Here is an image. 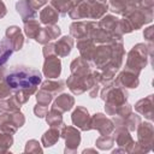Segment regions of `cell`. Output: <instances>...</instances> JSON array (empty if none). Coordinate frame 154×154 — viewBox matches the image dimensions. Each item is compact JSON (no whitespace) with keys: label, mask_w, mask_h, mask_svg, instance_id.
<instances>
[{"label":"cell","mask_w":154,"mask_h":154,"mask_svg":"<svg viewBox=\"0 0 154 154\" xmlns=\"http://www.w3.org/2000/svg\"><path fill=\"white\" fill-rule=\"evenodd\" d=\"M153 26H149L144 32H143V36L147 38V41L149 42V52H150V54H152V41H153Z\"/></svg>","instance_id":"d590c367"},{"label":"cell","mask_w":154,"mask_h":154,"mask_svg":"<svg viewBox=\"0 0 154 154\" xmlns=\"http://www.w3.org/2000/svg\"><path fill=\"white\" fill-rule=\"evenodd\" d=\"M16 8L18 11V13L22 16L23 22L30 20V19H35L36 17V7L34 6L31 0H20L17 2Z\"/></svg>","instance_id":"2e32d148"},{"label":"cell","mask_w":154,"mask_h":154,"mask_svg":"<svg viewBox=\"0 0 154 154\" xmlns=\"http://www.w3.org/2000/svg\"><path fill=\"white\" fill-rule=\"evenodd\" d=\"M40 143L37 142V141H35V140H31V141H28V143H26V147H25V152L28 153H30V152H36V153H41L42 150H41V148H40V146H38Z\"/></svg>","instance_id":"e575fe53"},{"label":"cell","mask_w":154,"mask_h":154,"mask_svg":"<svg viewBox=\"0 0 154 154\" xmlns=\"http://www.w3.org/2000/svg\"><path fill=\"white\" fill-rule=\"evenodd\" d=\"M137 129L138 142L135 143L138 148L137 152H149L152 149V144L154 141V129L150 123H140Z\"/></svg>","instance_id":"8992f818"},{"label":"cell","mask_w":154,"mask_h":154,"mask_svg":"<svg viewBox=\"0 0 154 154\" xmlns=\"http://www.w3.org/2000/svg\"><path fill=\"white\" fill-rule=\"evenodd\" d=\"M90 128L96 129L101 135H109L114 130L112 120H109L102 113H96L93 117H90Z\"/></svg>","instance_id":"30bf717a"},{"label":"cell","mask_w":154,"mask_h":154,"mask_svg":"<svg viewBox=\"0 0 154 154\" xmlns=\"http://www.w3.org/2000/svg\"><path fill=\"white\" fill-rule=\"evenodd\" d=\"M12 52H13V49L11 48L10 43L6 40H2L0 42V66H2L7 61V59L11 57Z\"/></svg>","instance_id":"4dcf8cb0"},{"label":"cell","mask_w":154,"mask_h":154,"mask_svg":"<svg viewBox=\"0 0 154 154\" xmlns=\"http://www.w3.org/2000/svg\"><path fill=\"white\" fill-rule=\"evenodd\" d=\"M51 5L58 11V13L66 14L71 8L72 0H51Z\"/></svg>","instance_id":"f546056e"},{"label":"cell","mask_w":154,"mask_h":154,"mask_svg":"<svg viewBox=\"0 0 154 154\" xmlns=\"http://www.w3.org/2000/svg\"><path fill=\"white\" fill-rule=\"evenodd\" d=\"M4 72H5V69L0 66V81H1V79L5 77V76H4Z\"/></svg>","instance_id":"74e56055"},{"label":"cell","mask_w":154,"mask_h":154,"mask_svg":"<svg viewBox=\"0 0 154 154\" xmlns=\"http://www.w3.org/2000/svg\"><path fill=\"white\" fill-rule=\"evenodd\" d=\"M73 103H75V99L71 95H69V94H61V95H59L55 99L52 108H55V109H58V111H60L63 113V112L70 111L72 108Z\"/></svg>","instance_id":"603a6c76"},{"label":"cell","mask_w":154,"mask_h":154,"mask_svg":"<svg viewBox=\"0 0 154 154\" xmlns=\"http://www.w3.org/2000/svg\"><path fill=\"white\" fill-rule=\"evenodd\" d=\"M59 137H60L59 129L58 128H51L49 130H47L45 132V135L42 136L41 142L45 147H51V146L55 144V142L59 140Z\"/></svg>","instance_id":"d4e9b609"},{"label":"cell","mask_w":154,"mask_h":154,"mask_svg":"<svg viewBox=\"0 0 154 154\" xmlns=\"http://www.w3.org/2000/svg\"><path fill=\"white\" fill-rule=\"evenodd\" d=\"M5 40L10 43L11 48L13 51H19L22 49L23 45H24V37L23 34L20 31V29L16 25L13 26H8L6 32H5Z\"/></svg>","instance_id":"7c38bea8"},{"label":"cell","mask_w":154,"mask_h":154,"mask_svg":"<svg viewBox=\"0 0 154 154\" xmlns=\"http://www.w3.org/2000/svg\"><path fill=\"white\" fill-rule=\"evenodd\" d=\"M61 112L55 109V108H51L49 112H47L46 114V120L47 123L51 125V128H61L63 124V117H61Z\"/></svg>","instance_id":"cb8c5ba5"},{"label":"cell","mask_w":154,"mask_h":154,"mask_svg":"<svg viewBox=\"0 0 154 154\" xmlns=\"http://www.w3.org/2000/svg\"><path fill=\"white\" fill-rule=\"evenodd\" d=\"M70 67H71V75H73V76H85V75H89L91 72L90 66L88 64V60L83 59L82 57L75 59L71 63Z\"/></svg>","instance_id":"44dd1931"},{"label":"cell","mask_w":154,"mask_h":154,"mask_svg":"<svg viewBox=\"0 0 154 154\" xmlns=\"http://www.w3.org/2000/svg\"><path fill=\"white\" fill-rule=\"evenodd\" d=\"M52 99H53V94L52 93H49V91L40 88L38 93L36 95V100H37V105L38 106H42V107H47L48 108V105L52 101Z\"/></svg>","instance_id":"1f68e13d"},{"label":"cell","mask_w":154,"mask_h":154,"mask_svg":"<svg viewBox=\"0 0 154 154\" xmlns=\"http://www.w3.org/2000/svg\"><path fill=\"white\" fill-rule=\"evenodd\" d=\"M114 142V136H109V135H101L97 140H96V146L100 149H109L113 146Z\"/></svg>","instance_id":"d6a6232c"},{"label":"cell","mask_w":154,"mask_h":154,"mask_svg":"<svg viewBox=\"0 0 154 154\" xmlns=\"http://www.w3.org/2000/svg\"><path fill=\"white\" fill-rule=\"evenodd\" d=\"M59 17L58 11L52 6V5H47L43 7V10L40 12V19L41 23L46 24V25H53L57 23Z\"/></svg>","instance_id":"7402d4cb"},{"label":"cell","mask_w":154,"mask_h":154,"mask_svg":"<svg viewBox=\"0 0 154 154\" xmlns=\"http://www.w3.org/2000/svg\"><path fill=\"white\" fill-rule=\"evenodd\" d=\"M24 123H25V118L23 113H20L19 111L0 113V128L12 134H14L18 128L23 126Z\"/></svg>","instance_id":"52a82bcc"},{"label":"cell","mask_w":154,"mask_h":154,"mask_svg":"<svg viewBox=\"0 0 154 154\" xmlns=\"http://www.w3.org/2000/svg\"><path fill=\"white\" fill-rule=\"evenodd\" d=\"M60 32H61V30H60V28H59L58 25H55V24L48 25L47 28H42V29H41L38 36L36 37V41H37L38 43L46 45V43H48L51 40L57 38V37L60 35Z\"/></svg>","instance_id":"e0dca14e"},{"label":"cell","mask_w":154,"mask_h":154,"mask_svg":"<svg viewBox=\"0 0 154 154\" xmlns=\"http://www.w3.org/2000/svg\"><path fill=\"white\" fill-rule=\"evenodd\" d=\"M124 17H125L126 22L129 23V25L131 26V29L137 30L142 25L152 22V19H153V7H146V6L136 7L132 11H130L129 13H126Z\"/></svg>","instance_id":"277c9868"},{"label":"cell","mask_w":154,"mask_h":154,"mask_svg":"<svg viewBox=\"0 0 154 154\" xmlns=\"http://www.w3.org/2000/svg\"><path fill=\"white\" fill-rule=\"evenodd\" d=\"M72 123L73 125H76L77 128H79L83 131L90 130V116L87 111V108L78 106L73 113H72Z\"/></svg>","instance_id":"4fadbf2b"},{"label":"cell","mask_w":154,"mask_h":154,"mask_svg":"<svg viewBox=\"0 0 154 154\" xmlns=\"http://www.w3.org/2000/svg\"><path fill=\"white\" fill-rule=\"evenodd\" d=\"M41 81V72L28 66H13L5 75V82L12 90L36 89Z\"/></svg>","instance_id":"6da1fadb"},{"label":"cell","mask_w":154,"mask_h":154,"mask_svg":"<svg viewBox=\"0 0 154 154\" xmlns=\"http://www.w3.org/2000/svg\"><path fill=\"white\" fill-rule=\"evenodd\" d=\"M19 105L17 103V101L12 97L5 100L2 99L0 101V113H4V112H14V111H19Z\"/></svg>","instance_id":"f1b7e54d"},{"label":"cell","mask_w":154,"mask_h":154,"mask_svg":"<svg viewBox=\"0 0 154 154\" xmlns=\"http://www.w3.org/2000/svg\"><path fill=\"white\" fill-rule=\"evenodd\" d=\"M153 7V0H109L108 8L117 13L125 16L136 7Z\"/></svg>","instance_id":"5b68a950"},{"label":"cell","mask_w":154,"mask_h":154,"mask_svg":"<svg viewBox=\"0 0 154 154\" xmlns=\"http://www.w3.org/2000/svg\"><path fill=\"white\" fill-rule=\"evenodd\" d=\"M135 109L138 113L143 114L149 120H152L153 119V95H149L146 99L140 100L135 105Z\"/></svg>","instance_id":"ffe728a7"},{"label":"cell","mask_w":154,"mask_h":154,"mask_svg":"<svg viewBox=\"0 0 154 154\" xmlns=\"http://www.w3.org/2000/svg\"><path fill=\"white\" fill-rule=\"evenodd\" d=\"M41 29L42 28L40 26V23L36 19H30V20L24 22V31H25L26 36H29V38H35L36 40Z\"/></svg>","instance_id":"484cf974"},{"label":"cell","mask_w":154,"mask_h":154,"mask_svg":"<svg viewBox=\"0 0 154 154\" xmlns=\"http://www.w3.org/2000/svg\"><path fill=\"white\" fill-rule=\"evenodd\" d=\"M77 48L82 55L83 59L85 60H91L94 51H95V43L91 38H82L77 41Z\"/></svg>","instance_id":"d6986e66"},{"label":"cell","mask_w":154,"mask_h":154,"mask_svg":"<svg viewBox=\"0 0 154 154\" xmlns=\"http://www.w3.org/2000/svg\"><path fill=\"white\" fill-rule=\"evenodd\" d=\"M96 26V23L94 22H75L70 26V34L71 36L82 40V38H90L93 29Z\"/></svg>","instance_id":"9c48e42d"},{"label":"cell","mask_w":154,"mask_h":154,"mask_svg":"<svg viewBox=\"0 0 154 154\" xmlns=\"http://www.w3.org/2000/svg\"><path fill=\"white\" fill-rule=\"evenodd\" d=\"M73 46V38L71 36H64L55 43H53L54 48V54L58 57H66Z\"/></svg>","instance_id":"ac0fdd59"},{"label":"cell","mask_w":154,"mask_h":154,"mask_svg":"<svg viewBox=\"0 0 154 154\" xmlns=\"http://www.w3.org/2000/svg\"><path fill=\"white\" fill-rule=\"evenodd\" d=\"M60 135L66 142L65 153L75 152L77 149V147L79 146V142H81L79 131L77 129H75L73 126H63V129L60 131Z\"/></svg>","instance_id":"ba28073f"},{"label":"cell","mask_w":154,"mask_h":154,"mask_svg":"<svg viewBox=\"0 0 154 154\" xmlns=\"http://www.w3.org/2000/svg\"><path fill=\"white\" fill-rule=\"evenodd\" d=\"M45 64H43V73L48 78H58L61 72V63L58 55H47L45 57Z\"/></svg>","instance_id":"8fae6325"},{"label":"cell","mask_w":154,"mask_h":154,"mask_svg":"<svg viewBox=\"0 0 154 154\" xmlns=\"http://www.w3.org/2000/svg\"><path fill=\"white\" fill-rule=\"evenodd\" d=\"M11 91H12V89L8 87V84L6 82L0 81V99L2 100V99L11 96Z\"/></svg>","instance_id":"836d02e7"},{"label":"cell","mask_w":154,"mask_h":154,"mask_svg":"<svg viewBox=\"0 0 154 154\" xmlns=\"http://www.w3.org/2000/svg\"><path fill=\"white\" fill-rule=\"evenodd\" d=\"M147 60H148V47L144 43H137L128 53L125 69L138 75L140 71L143 67H146Z\"/></svg>","instance_id":"3957f363"},{"label":"cell","mask_w":154,"mask_h":154,"mask_svg":"<svg viewBox=\"0 0 154 154\" xmlns=\"http://www.w3.org/2000/svg\"><path fill=\"white\" fill-rule=\"evenodd\" d=\"M114 84L123 87V88H131V89L137 88L138 87V75L125 69L123 72L119 73Z\"/></svg>","instance_id":"5bb4252c"},{"label":"cell","mask_w":154,"mask_h":154,"mask_svg":"<svg viewBox=\"0 0 154 154\" xmlns=\"http://www.w3.org/2000/svg\"><path fill=\"white\" fill-rule=\"evenodd\" d=\"M114 141L119 147H124L125 152H131V147L135 144L132 137L129 134V130L123 126H118L114 134Z\"/></svg>","instance_id":"9a60e30c"},{"label":"cell","mask_w":154,"mask_h":154,"mask_svg":"<svg viewBox=\"0 0 154 154\" xmlns=\"http://www.w3.org/2000/svg\"><path fill=\"white\" fill-rule=\"evenodd\" d=\"M5 14H6V6H5V4L0 0V18H2Z\"/></svg>","instance_id":"8d00e7d4"},{"label":"cell","mask_w":154,"mask_h":154,"mask_svg":"<svg viewBox=\"0 0 154 154\" xmlns=\"http://www.w3.org/2000/svg\"><path fill=\"white\" fill-rule=\"evenodd\" d=\"M101 99L106 102L105 109L107 114L114 116L119 107H122L124 103H126L128 100V93L125 88L119 87L117 84H106L105 88L101 91Z\"/></svg>","instance_id":"7a4b0ae2"},{"label":"cell","mask_w":154,"mask_h":154,"mask_svg":"<svg viewBox=\"0 0 154 154\" xmlns=\"http://www.w3.org/2000/svg\"><path fill=\"white\" fill-rule=\"evenodd\" d=\"M12 135H13L12 132L0 128V153L7 152L8 148L12 146V143H13Z\"/></svg>","instance_id":"83f0119b"},{"label":"cell","mask_w":154,"mask_h":154,"mask_svg":"<svg viewBox=\"0 0 154 154\" xmlns=\"http://www.w3.org/2000/svg\"><path fill=\"white\" fill-rule=\"evenodd\" d=\"M65 82L64 81H45L41 85V89H45L49 93H52L53 95L63 91V89L65 88Z\"/></svg>","instance_id":"4316f807"}]
</instances>
